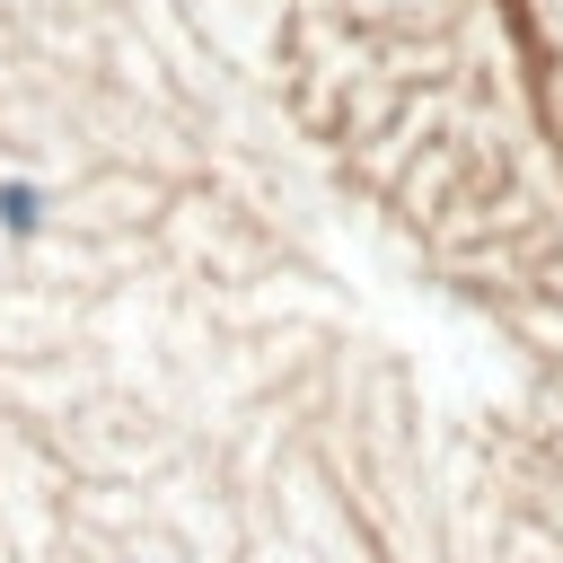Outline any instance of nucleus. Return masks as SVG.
Returning a JSON list of instances; mask_svg holds the SVG:
<instances>
[{
	"label": "nucleus",
	"mask_w": 563,
	"mask_h": 563,
	"mask_svg": "<svg viewBox=\"0 0 563 563\" xmlns=\"http://www.w3.org/2000/svg\"><path fill=\"white\" fill-rule=\"evenodd\" d=\"M0 211H9V229H35V211H44V202H35V185H9V194H0Z\"/></svg>",
	"instance_id": "1"
}]
</instances>
